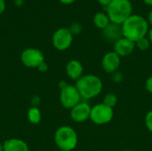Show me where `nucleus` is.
<instances>
[{
	"label": "nucleus",
	"instance_id": "1",
	"mask_svg": "<svg viewBox=\"0 0 152 151\" xmlns=\"http://www.w3.org/2000/svg\"><path fill=\"white\" fill-rule=\"evenodd\" d=\"M123 36L133 42L145 37L149 32V22L141 15L132 14L122 25Z\"/></svg>",
	"mask_w": 152,
	"mask_h": 151
},
{
	"label": "nucleus",
	"instance_id": "2",
	"mask_svg": "<svg viewBox=\"0 0 152 151\" xmlns=\"http://www.w3.org/2000/svg\"><path fill=\"white\" fill-rule=\"evenodd\" d=\"M75 86L77 87L81 98L86 100L93 99L98 96L102 91V82L101 78L95 75H83L77 81Z\"/></svg>",
	"mask_w": 152,
	"mask_h": 151
},
{
	"label": "nucleus",
	"instance_id": "3",
	"mask_svg": "<svg viewBox=\"0 0 152 151\" xmlns=\"http://www.w3.org/2000/svg\"><path fill=\"white\" fill-rule=\"evenodd\" d=\"M106 11L111 23L122 25L132 15L133 5L130 0H112Z\"/></svg>",
	"mask_w": 152,
	"mask_h": 151
},
{
	"label": "nucleus",
	"instance_id": "4",
	"mask_svg": "<svg viewBox=\"0 0 152 151\" xmlns=\"http://www.w3.org/2000/svg\"><path fill=\"white\" fill-rule=\"evenodd\" d=\"M54 142L59 150L65 151L73 150L78 142L77 132L69 125L59 127L54 134Z\"/></svg>",
	"mask_w": 152,
	"mask_h": 151
},
{
	"label": "nucleus",
	"instance_id": "5",
	"mask_svg": "<svg viewBox=\"0 0 152 151\" xmlns=\"http://www.w3.org/2000/svg\"><path fill=\"white\" fill-rule=\"evenodd\" d=\"M114 116V110L112 108L108 107L104 103H99L92 107L90 119L98 125H102L110 123Z\"/></svg>",
	"mask_w": 152,
	"mask_h": 151
},
{
	"label": "nucleus",
	"instance_id": "6",
	"mask_svg": "<svg viewBox=\"0 0 152 151\" xmlns=\"http://www.w3.org/2000/svg\"><path fill=\"white\" fill-rule=\"evenodd\" d=\"M81 95L75 85H68L64 88L61 89L60 101L61 104L66 109H71L81 101Z\"/></svg>",
	"mask_w": 152,
	"mask_h": 151
},
{
	"label": "nucleus",
	"instance_id": "7",
	"mask_svg": "<svg viewBox=\"0 0 152 151\" xmlns=\"http://www.w3.org/2000/svg\"><path fill=\"white\" fill-rule=\"evenodd\" d=\"M53 45L59 51H65L70 47L73 41V34L67 28L57 29L53 35Z\"/></svg>",
	"mask_w": 152,
	"mask_h": 151
},
{
	"label": "nucleus",
	"instance_id": "8",
	"mask_svg": "<svg viewBox=\"0 0 152 151\" xmlns=\"http://www.w3.org/2000/svg\"><path fill=\"white\" fill-rule=\"evenodd\" d=\"M22 64L28 68L37 69L38 66L45 61L43 53L37 48H27L20 54Z\"/></svg>",
	"mask_w": 152,
	"mask_h": 151
},
{
	"label": "nucleus",
	"instance_id": "9",
	"mask_svg": "<svg viewBox=\"0 0 152 151\" xmlns=\"http://www.w3.org/2000/svg\"><path fill=\"white\" fill-rule=\"evenodd\" d=\"M92 107L86 101H80L70 109V117L76 123H84L90 119Z\"/></svg>",
	"mask_w": 152,
	"mask_h": 151
},
{
	"label": "nucleus",
	"instance_id": "10",
	"mask_svg": "<svg viewBox=\"0 0 152 151\" xmlns=\"http://www.w3.org/2000/svg\"><path fill=\"white\" fill-rule=\"evenodd\" d=\"M120 63L121 57L114 51L107 53L102 60V66L106 73H115L118 69Z\"/></svg>",
	"mask_w": 152,
	"mask_h": 151
},
{
	"label": "nucleus",
	"instance_id": "11",
	"mask_svg": "<svg viewBox=\"0 0 152 151\" xmlns=\"http://www.w3.org/2000/svg\"><path fill=\"white\" fill-rule=\"evenodd\" d=\"M114 52L120 57H126L130 55L134 48L135 43L129 40L126 37H121L114 43Z\"/></svg>",
	"mask_w": 152,
	"mask_h": 151
},
{
	"label": "nucleus",
	"instance_id": "12",
	"mask_svg": "<svg viewBox=\"0 0 152 151\" xmlns=\"http://www.w3.org/2000/svg\"><path fill=\"white\" fill-rule=\"evenodd\" d=\"M84 72V68L82 63L77 60H71L68 62L66 66V74L67 76L74 81H77Z\"/></svg>",
	"mask_w": 152,
	"mask_h": 151
},
{
	"label": "nucleus",
	"instance_id": "13",
	"mask_svg": "<svg viewBox=\"0 0 152 151\" xmlns=\"http://www.w3.org/2000/svg\"><path fill=\"white\" fill-rule=\"evenodd\" d=\"M4 151H29L28 144L20 139H9L3 144Z\"/></svg>",
	"mask_w": 152,
	"mask_h": 151
},
{
	"label": "nucleus",
	"instance_id": "14",
	"mask_svg": "<svg viewBox=\"0 0 152 151\" xmlns=\"http://www.w3.org/2000/svg\"><path fill=\"white\" fill-rule=\"evenodd\" d=\"M104 30V36L107 39L114 41V43L119 38L123 37L122 27L121 25H118L115 23H110Z\"/></svg>",
	"mask_w": 152,
	"mask_h": 151
},
{
	"label": "nucleus",
	"instance_id": "15",
	"mask_svg": "<svg viewBox=\"0 0 152 151\" xmlns=\"http://www.w3.org/2000/svg\"><path fill=\"white\" fill-rule=\"evenodd\" d=\"M94 25L101 28V29H104L108 27V25L110 23V18L109 16L107 15V13H104V12H97L94 16Z\"/></svg>",
	"mask_w": 152,
	"mask_h": 151
},
{
	"label": "nucleus",
	"instance_id": "16",
	"mask_svg": "<svg viewBox=\"0 0 152 151\" xmlns=\"http://www.w3.org/2000/svg\"><path fill=\"white\" fill-rule=\"evenodd\" d=\"M28 120L33 124V125H37L40 123L41 118H42V115H41V111L39 110L38 108L37 107H31L28 110Z\"/></svg>",
	"mask_w": 152,
	"mask_h": 151
},
{
	"label": "nucleus",
	"instance_id": "17",
	"mask_svg": "<svg viewBox=\"0 0 152 151\" xmlns=\"http://www.w3.org/2000/svg\"><path fill=\"white\" fill-rule=\"evenodd\" d=\"M103 103L110 108H114L118 103V97L114 93H108L103 99Z\"/></svg>",
	"mask_w": 152,
	"mask_h": 151
},
{
	"label": "nucleus",
	"instance_id": "18",
	"mask_svg": "<svg viewBox=\"0 0 152 151\" xmlns=\"http://www.w3.org/2000/svg\"><path fill=\"white\" fill-rule=\"evenodd\" d=\"M150 45H151V42H150L149 38H147L146 36L142 37V38L139 39L137 42H135V47H137L141 51L148 50L150 48Z\"/></svg>",
	"mask_w": 152,
	"mask_h": 151
},
{
	"label": "nucleus",
	"instance_id": "19",
	"mask_svg": "<svg viewBox=\"0 0 152 151\" xmlns=\"http://www.w3.org/2000/svg\"><path fill=\"white\" fill-rule=\"evenodd\" d=\"M145 125L147 129L152 133V110L149 111L145 116Z\"/></svg>",
	"mask_w": 152,
	"mask_h": 151
},
{
	"label": "nucleus",
	"instance_id": "20",
	"mask_svg": "<svg viewBox=\"0 0 152 151\" xmlns=\"http://www.w3.org/2000/svg\"><path fill=\"white\" fill-rule=\"evenodd\" d=\"M69 30L71 31V33H72L73 35H74V34H78V33L82 30V27H81V25L75 23V24L72 25V27L69 28Z\"/></svg>",
	"mask_w": 152,
	"mask_h": 151
},
{
	"label": "nucleus",
	"instance_id": "21",
	"mask_svg": "<svg viewBox=\"0 0 152 151\" xmlns=\"http://www.w3.org/2000/svg\"><path fill=\"white\" fill-rule=\"evenodd\" d=\"M145 88L151 94H152V76L147 78L145 82Z\"/></svg>",
	"mask_w": 152,
	"mask_h": 151
},
{
	"label": "nucleus",
	"instance_id": "22",
	"mask_svg": "<svg viewBox=\"0 0 152 151\" xmlns=\"http://www.w3.org/2000/svg\"><path fill=\"white\" fill-rule=\"evenodd\" d=\"M37 69H38L40 72H46V71L48 70V65L46 64L45 61H44L43 63H41V64L38 66Z\"/></svg>",
	"mask_w": 152,
	"mask_h": 151
},
{
	"label": "nucleus",
	"instance_id": "23",
	"mask_svg": "<svg viewBox=\"0 0 152 151\" xmlns=\"http://www.w3.org/2000/svg\"><path fill=\"white\" fill-rule=\"evenodd\" d=\"M98 1V3L99 4H101L102 5H103V6H108L110 3H111V1L112 0H97Z\"/></svg>",
	"mask_w": 152,
	"mask_h": 151
},
{
	"label": "nucleus",
	"instance_id": "24",
	"mask_svg": "<svg viewBox=\"0 0 152 151\" xmlns=\"http://www.w3.org/2000/svg\"><path fill=\"white\" fill-rule=\"evenodd\" d=\"M4 9H5V1L0 0V14H2L4 12Z\"/></svg>",
	"mask_w": 152,
	"mask_h": 151
},
{
	"label": "nucleus",
	"instance_id": "25",
	"mask_svg": "<svg viewBox=\"0 0 152 151\" xmlns=\"http://www.w3.org/2000/svg\"><path fill=\"white\" fill-rule=\"evenodd\" d=\"M61 3H62V4H72V3H74L76 0H59Z\"/></svg>",
	"mask_w": 152,
	"mask_h": 151
},
{
	"label": "nucleus",
	"instance_id": "26",
	"mask_svg": "<svg viewBox=\"0 0 152 151\" xmlns=\"http://www.w3.org/2000/svg\"><path fill=\"white\" fill-rule=\"evenodd\" d=\"M148 36H149V40L151 42V44H152V28L151 29H149V32H148Z\"/></svg>",
	"mask_w": 152,
	"mask_h": 151
},
{
	"label": "nucleus",
	"instance_id": "27",
	"mask_svg": "<svg viewBox=\"0 0 152 151\" xmlns=\"http://www.w3.org/2000/svg\"><path fill=\"white\" fill-rule=\"evenodd\" d=\"M148 20H149V23L152 25V10L150 12V13L148 15Z\"/></svg>",
	"mask_w": 152,
	"mask_h": 151
},
{
	"label": "nucleus",
	"instance_id": "28",
	"mask_svg": "<svg viewBox=\"0 0 152 151\" xmlns=\"http://www.w3.org/2000/svg\"><path fill=\"white\" fill-rule=\"evenodd\" d=\"M142 1L148 5H152V0H142Z\"/></svg>",
	"mask_w": 152,
	"mask_h": 151
},
{
	"label": "nucleus",
	"instance_id": "29",
	"mask_svg": "<svg viewBox=\"0 0 152 151\" xmlns=\"http://www.w3.org/2000/svg\"><path fill=\"white\" fill-rule=\"evenodd\" d=\"M0 151H4V150H3V144H1V143H0Z\"/></svg>",
	"mask_w": 152,
	"mask_h": 151
},
{
	"label": "nucleus",
	"instance_id": "30",
	"mask_svg": "<svg viewBox=\"0 0 152 151\" xmlns=\"http://www.w3.org/2000/svg\"><path fill=\"white\" fill-rule=\"evenodd\" d=\"M58 151H65V150H59Z\"/></svg>",
	"mask_w": 152,
	"mask_h": 151
},
{
	"label": "nucleus",
	"instance_id": "31",
	"mask_svg": "<svg viewBox=\"0 0 152 151\" xmlns=\"http://www.w3.org/2000/svg\"><path fill=\"white\" fill-rule=\"evenodd\" d=\"M125 151H131V150H125Z\"/></svg>",
	"mask_w": 152,
	"mask_h": 151
}]
</instances>
